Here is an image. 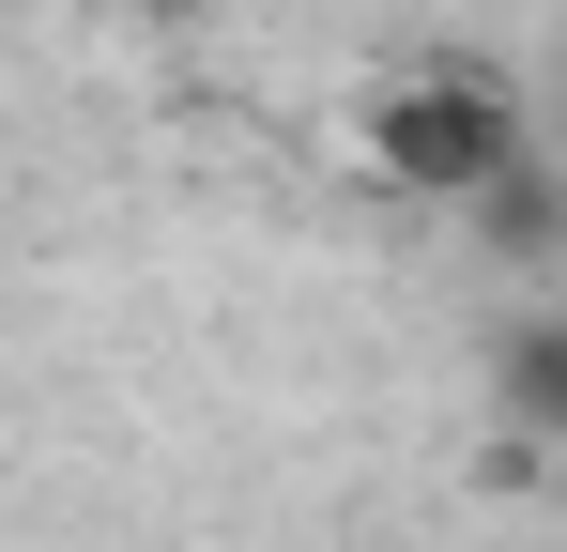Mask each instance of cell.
Listing matches in <instances>:
<instances>
[{
	"mask_svg": "<svg viewBox=\"0 0 567 552\" xmlns=\"http://www.w3.org/2000/svg\"><path fill=\"white\" fill-rule=\"evenodd\" d=\"M353 154H369L383 200H445V215H461V200L506 170V154H537V123H522V92H506V78L430 62V78H399L369 123H353Z\"/></svg>",
	"mask_w": 567,
	"mask_h": 552,
	"instance_id": "cell-1",
	"label": "cell"
},
{
	"mask_svg": "<svg viewBox=\"0 0 567 552\" xmlns=\"http://www.w3.org/2000/svg\"><path fill=\"white\" fill-rule=\"evenodd\" d=\"M461 215H475V246H491L506 276H553V262H567V184H553V154H506Z\"/></svg>",
	"mask_w": 567,
	"mask_h": 552,
	"instance_id": "cell-2",
	"label": "cell"
},
{
	"mask_svg": "<svg viewBox=\"0 0 567 552\" xmlns=\"http://www.w3.org/2000/svg\"><path fill=\"white\" fill-rule=\"evenodd\" d=\"M491 415H506L522 460L567 446V307H522V323H506V354H491Z\"/></svg>",
	"mask_w": 567,
	"mask_h": 552,
	"instance_id": "cell-3",
	"label": "cell"
}]
</instances>
